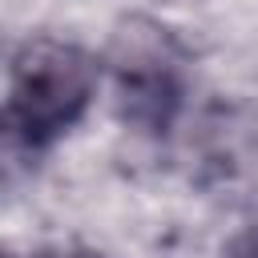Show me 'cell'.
<instances>
[{
    "label": "cell",
    "mask_w": 258,
    "mask_h": 258,
    "mask_svg": "<svg viewBox=\"0 0 258 258\" xmlns=\"http://www.w3.org/2000/svg\"><path fill=\"white\" fill-rule=\"evenodd\" d=\"M93 89L97 64L89 52L60 40H36L16 56L12 97L0 109V121L28 149H40L56 141L69 125H77V117L93 101Z\"/></svg>",
    "instance_id": "obj_1"
},
{
    "label": "cell",
    "mask_w": 258,
    "mask_h": 258,
    "mask_svg": "<svg viewBox=\"0 0 258 258\" xmlns=\"http://www.w3.org/2000/svg\"><path fill=\"white\" fill-rule=\"evenodd\" d=\"M32 153H36V149H28V145H24V141L0 121V189H4V185H8V181L32 161Z\"/></svg>",
    "instance_id": "obj_3"
},
{
    "label": "cell",
    "mask_w": 258,
    "mask_h": 258,
    "mask_svg": "<svg viewBox=\"0 0 258 258\" xmlns=\"http://www.w3.org/2000/svg\"><path fill=\"white\" fill-rule=\"evenodd\" d=\"M177 44L153 20H125L113 36V64L121 81V113L141 129H165L181 105Z\"/></svg>",
    "instance_id": "obj_2"
},
{
    "label": "cell",
    "mask_w": 258,
    "mask_h": 258,
    "mask_svg": "<svg viewBox=\"0 0 258 258\" xmlns=\"http://www.w3.org/2000/svg\"><path fill=\"white\" fill-rule=\"evenodd\" d=\"M44 258H97V254H44Z\"/></svg>",
    "instance_id": "obj_4"
}]
</instances>
